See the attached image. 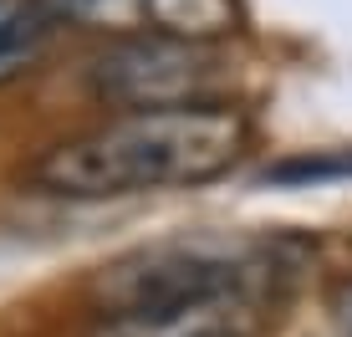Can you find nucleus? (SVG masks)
<instances>
[{"mask_svg": "<svg viewBox=\"0 0 352 337\" xmlns=\"http://www.w3.org/2000/svg\"><path fill=\"white\" fill-rule=\"evenodd\" d=\"M256 123L235 102L138 107L82 128L21 168L36 195L56 199H123L153 189H194L245 159Z\"/></svg>", "mask_w": 352, "mask_h": 337, "instance_id": "1", "label": "nucleus"}, {"mask_svg": "<svg viewBox=\"0 0 352 337\" xmlns=\"http://www.w3.org/2000/svg\"><path fill=\"white\" fill-rule=\"evenodd\" d=\"M301 261H307L301 240H174L102 266L87 296L97 317L225 302V296L276 302V292L296 281Z\"/></svg>", "mask_w": 352, "mask_h": 337, "instance_id": "2", "label": "nucleus"}, {"mask_svg": "<svg viewBox=\"0 0 352 337\" xmlns=\"http://www.w3.org/2000/svg\"><path fill=\"white\" fill-rule=\"evenodd\" d=\"M87 87L97 102L118 113L138 107H189V102H225V56L194 41H113L87 67Z\"/></svg>", "mask_w": 352, "mask_h": 337, "instance_id": "3", "label": "nucleus"}, {"mask_svg": "<svg viewBox=\"0 0 352 337\" xmlns=\"http://www.w3.org/2000/svg\"><path fill=\"white\" fill-rule=\"evenodd\" d=\"M56 26L97 31L113 41L164 36V41L220 46L240 31V0H41Z\"/></svg>", "mask_w": 352, "mask_h": 337, "instance_id": "4", "label": "nucleus"}, {"mask_svg": "<svg viewBox=\"0 0 352 337\" xmlns=\"http://www.w3.org/2000/svg\"><path fill=\"white\" fill-rule=\"evenodd\" d=\"M261 307L265 302H250V296H225V302L123 312V317H97L92 337H250Z\"/></svg>", "mask_w": 352, "mask_h": 337, "instance_id": "5", "label": "nucleus"}, {"mask_svg": "<svg viewBox=\"0 0 352 337\" xmlns=\"http://www.w3.org/2000/svg\"><path fill=\"white\" fill-rule=\"evenodd\" d=\"M56 21L41 10V0H0V87L46 56Z\"/></svg>", "mask_w": 352, "mask_h": 337, "instance_id": "6", "label": "nucleus"}, {"mask_svg": "<svg viewBox=\"0 0 352 337\" xmlns=\"http://www.w3.org/2000/svg\"><path fill=\"white\" fill-rule=\"evenodd\" d=\"M332 179H352V149H317V153H296V159H276L261 174V184L311 189V184H332Z\"/></svg>", "mask_w": 352, "mask_h": 337, "instance_id": "7", "label": "nucleus"}, {"mask_svg": "<svg viewBox=\"0 0 352 337\" xmlns=\"http://www.w3.org/2000/svg\"><path fill=\"white\" fill-rule=\"evenodd\" d=\"M337 337H352V286L342 292V302H337Z\"/></svg>", "mask_w": 352, "mask_h": 337, "instance_id": "8", "label": "nucleus"}]
</instances>
